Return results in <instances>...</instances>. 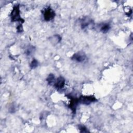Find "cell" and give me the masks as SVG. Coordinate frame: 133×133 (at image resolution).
<instances>
[{"label":"cell","mask_w":133,"mask_h":133,"mask_svg":"<svg viewBox=\"0 0 133 133\" xmlns=\"http://www.w3.org/2000/svg\"><path fill=\"white\" fill-rule=\"evenodd\" d=\"M86 59V54L83 51H78L74 54L72 57V59L77 62H82Z\"/></svg>","instance_id":"4"},{"label":"cell","mask_w":133,"mask_h":133,"mask_svg":"<svg viewBox=\"0 0 133 133\" xmlns=\"http://www.w3.org/2000/svg\"><path fill=\"white\" fill-rule=\"evenodd\" d=\"M97 101L96 98L93 96H81L78 99V102L84 104H89L92 102H94Z\"/></svg>","instance_id":"3"},{"label":"cell","mask_w":133,"mask_h":133,"mask_svg":"<svg viewBox=\"0 0 133 133\" xmlns=\"http://www.w3.org/2000/svg\"><path fill=\"white\" fill-rule=\"evenodd\" d=\"M79 129H80V131L81 132H88V131L87 130V128L84 126H81L79 127Z\"/></svg>","instance_id":"11"},{"label":"cell","mask_w":133,"mask_h":133,"mask_svg":"<svg viewBox=\"0 0 133 133\" xmlns=\"http://www.w3.org/2000/svg\"><path fill=\"white\" fill-rule=\"evenodd\" d=\"M64 85H65L64 78L62 76H60L56 80L54 86L58 89H61L64 87Z\"/></svg>","instance_id":"5"},{"label":"cell","mask_w":133,"mask_h":133,"mask_svg":"<svg viewBox=\"0 0 133 133\" xmlns=\"http://www.w3.org/2000/svg\"><path fill=\"white\" fill-rule=\"evenodd\" d=\"M38 62L37 60H36L35 59H34L30 63V68L32 69H35L38 66Z\"/></svg>","instance_id":"10"},{"label":"cell","mask_w":133,"mask_h":133,"mask_svg":"<svg viewBox=\"0 0 133 133\" xmlns=\"http://www.w3.org/2000/svg\"><path fill=\"white\" fill-rule=\"evenodd\" d=\"M92 21L88 18H84L81 21V28L85 29L92 23Z\"/></svg>","instance_id":"7"},{"label":"cell","mask_w":133,"mask_h":133,"mask_svg":"<svg viewBox=\"0 0 133 133\" xmlns=\"http://www.w3.org/2000/svg\"><path fill=\"white\" fill-rule=\"evenodd\" d=\"M10 17L11 21H20L22 22H24V20L21 18L20 15V9L19 5H16L14 7L12 10L10 14Z\"/></svg>","instance_id":"1"},{"label":"cell","mask_w":133,"mask_h":133,"mask_svg":"<svg viewBox=\"0 0 133 133\" xmlns=\"http://www.w3.org/2000/svg\"><path fill=\"white\" fill-rule=\"evenodd\" d=\"M56 80V79H55V76L52 74H49L48 76L47 77V78L46 79V81H47V82H48L49 85H54V84L55 83Z\"/></svg>","instance_id":"8"},{"label":"cell","mask_w":133,"mask_h":133,"mask_svg":"<svg viewBox=\"0 0 133 133\" xmlns=\"http://www.w3.org/2000/svg\"><path fill=\"white\" fill-rule=\"evenodd\" d=\"M17 29L18 32H22L23 31V28H22V26L21 25V24H19V25H18L17 26Z\"/></svg>","instance_id":"12"},{"label":"cell","mask_w":133,"mask_h":133,"mask_svg":"<svg viewBox=\"0 0 133 133\" xmlns=\"http://www.w3.org/2000/svg\"><path fill=\"white\" fill-rule=\"evenodd\" d=\"M43 16L45 20L47 21L52 20L55 16V11L50 7L46 8L43 12Z\"/></svg>","instance_id":"2"},{"label":"cell","mask_w":133,"mask_h":133,"mask_svg":"<svg viewBox=\"0 0 133 133\" xmlns=\"http://www.w3.org/2000/svg\"><path fill=\"white\" fill-rule=\"evenodd\" d=\"M110 25L109 24L103 23L100 26V30L102 33H105L110 30Z\"/></svg>","instance_id":"9"},{"label":"cell","mask_w":133,"mask_h":133,"mask_svg":"<svg viewBox=\"0 0 133 133\" xmlns=\"http://www.w3.org/2000/svg\"><path fill=\"white\" fill-rule=\"evenodd\" d=\"M70 98L71 99V102L69 105V107L72 110L73 113H75V111H76V108L77 105L78 103H79L78 99H76V98H73L72 97H70Z\"/></svg>","instance_id":"6"}]
</instances>
